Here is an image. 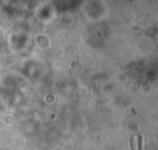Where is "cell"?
Here are the masks:
<instances>
[{
	"label": "cell",
	"instance_id": "6da1fadb",
	"mask_svg": "<svg viewBox=\"0 0 158 150\" xmlns=\"http://www.w3.org/2000/svg\"><path fill=\"white\" fill-rule=\"evenodd\" d=\"M137 144H136V150H143V141H142V136H137Z\"/></svg>",
	"mask_w": 158,
	"mask_h": 150
},
{
	"label": "cell",
	"instance_id": "7a4b0ae2",
	"mask_svg": "<svg viewBox=\"0 0 158 150\" xmlns=\"http://www.w3.org/2000/svg\"><path fill=\"white\" fill-rule=\"evenodd\" d=\"M131 150H136V143H135V138L131 139Z\"/></svg>",
	"mask_w": 158,
	"mask_h": 150
}]
</instances>
